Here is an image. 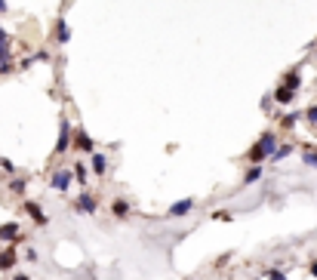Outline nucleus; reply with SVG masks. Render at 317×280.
I'll return each mask as SVG.
<instances>
[{"mask_svg":"<svg viewBox=\"0 0 317 280\" xmlns=\"http://www.w3.org/2000/svg\"><path fill=\"white\" fill-rule=\"evenodd\" d=\"M274 151H277V136H274V133H265V136H262L259 142L250 148V160H253V163H262L265 157H274Z\"/></svg>","mask_w":317,"mask_h":280,"instance_id":"obj_1","label":"nucleus"},{"mask_svg":"<svg viewBox=\"0 0 317 280\" xmlns=\"http://www.w3.org/2000/svg\"><path fill=\"white\" fill-rule=\"evenodd\" d=\"M74 182V172H68V169H59V172H52V179L49 185L56 188V191H68V185Z\"/></svg>","mask_w":317,"mask_h":280,"instance_id":"obj_2","label":"nucleus"},{"mask_svg":"<svg viewBox=\"0 0 317 280\" xmlns=\"http://www.w3.org/2000/svg\"><path fill=\"white\" fill-rule=\"evenodd\" d=\"M74 209H77V213H96L99 203H96V197H93V194H80V197L74 200Z\"/></svg>","mask_w":317,"mask_h":280,"instance_id":"obj_3","label":"nucleus"},{"mask_svg":"<svg viewBox=\"0 0 317 280\" xmlns=\"http://www.w3.org/2000/svg\"><path fill=\"white\" fill-rule=\"evenodd\" d=\"M74 145H77V151H86V154H96V145H93V139L86 136L83 130H77V136H74Z\"/></svg>","mask_w":317,"mask_h":280,"instance_id":"obj_4","label":"nucleus"},{"mask_svg":"<svg viewBox=\"0 0 317 280\" xmlns=\"http://www.w3.org/2000/svg\"><path fill=\"white\" fill-rule=\"evenodd\" d=\"M68 142H71V127H68V124H62V130H59V145H56V154H65V151H68Z\"/></svg>","mask_w":317,"mask_h":280,"instance_id":"obj_5","label":"nucleus"},{"mask_svg":"<svg viewBox=\"0 0 317 280\" xmlns=\"http://www.w3.org/2000/svg\"><path fill=\"white\" fill-rule=\"evenodd\" d=\"M6 65H9V37L0 31V71H3Z\"/></svg>","mask_w":317,"mask_h":280,"instance_id":"obj_6","label":"nucleus"},{"mask_svg":"<svg viewBox=\"0 0 317 280\" xmlns=\"http://www.w3.org/2000/svg\"><path fill=\"white\" fill-rule=\"evenodd\" d=\"M191 209H194V200H179V203L169 206V216H185V213H191Z\"/></svg>","mask_w":317,"mask_h":280,"instance_id":"obj_7","label":"nucleus"},{"mask_svg":"<svg viewBox=\"0 0 317 280\" xmlns=\"http://www.w3.org/2000/svg\"><path fill=\"white\" fill-rule=\"evenodd\" d=\"M15 237H19V225H15V222H6L3 228H0V240H15Z\"/></svg>","mask_w":317,"mask_h":280,"instance_id":"obj_8","label":"nucleus"},{"mask_svg":"<svg viewBox=\"0 0 317 280\" xmlns=\"http://www.w3.org/2000/svg\"><path fill=\"white\" fill-rule=\"evenodd\" d=\"M15 265V250H0V271Z\"/></svg>","mask_w":317,"mask_h":280,"instance_id":"obj_9","label":"nucleus"},{"mask_svg":"<svg viewBox=\"0 0 317 280\" xmlns=\"http://www.w3.org/2000/svg\"><path fill=\"white\" fill-rule=\"evenodd\" d=\"M25 209L34 216V222H37V225H46V216H43V209H40L37 203H31V200H28V203H25Z\"/></svg>","mask_w":317,"mask_h":280,"instance_id":"obj_10","label":"nucleus"},{"mask_svg":"<svg viewBox=\"0 0 317 280\" xmlns=\"http://www.w3.org/2000/svg\"><path fill=\"white\" fill-rule=\"evenodd\" d=\"M105 169H108V160H105V154L96 151V154H93V172H99V176H102Z\"/></svg>","mask_w":317,"mask_h":280,"instance_id":"obj_11","label":"nucleus"},{"mask_svg":"<svg viewBox=\"0 0 317 280\" xmlns=\"http://www.w3.org/2000/svg\"><path fill=\"white\" fill-rule=\"evenodd\" d=\"M293 96H296V90H290V86H280V90H277V102L280 105H290Z\"/></svg>","mask_w":317,"mask_h":280,"instance_id":"obj_12","label":"nucleus"},{"mask_svg":"<svg viewBox=\"0 0 317 280\" xmlns=\"http://www.w3.org/2000/svg\"><path fill=\"white\" fill-rule=\"evenodd\" d=\"M259 179H262V166L256 163V166H253V169L243 176V185H253V182H259Z\"/></svg>","mask_w":317,"mask_h":280,"instance_id":"obj_13","label":"nucleus"},{"mask_svg":"<svg viewBox=\"0 0 317 280\" xmlns=\"http://www.w3.org/2000/svg\"><path fill=\"white\" fill-rule=\"evenodd\" d=\"M111 209H114V216H117V219H123V216L130 213V203H127V200H114V206H111Z\"/></svg>","mask_w":317,"mask_h":280,"instance_id":"obj_14","label":"nucleus"},{"mask_svg":"<svg viewBox=\"0 0 317 280\" xmlns=\"http://www.w3.org/2000/svg\"><path fill=\"white\" fill-rule=\"evenodd\" d=\"M290 154H293V145H280V148L274 151V157H271V160L277 163V160H284V157H290Z\"/></svg>","mask_w":317,"mask_h":280,"instance_id":"obj_15","label":"nucleus"},{"mask_svg":"<svg viewBox=\"0 0 317 280\" xmlns=\"http://www.w3.org/2000/svg\"><path fill=\"white\" fill-rule=\"evenodd\" d=\"M86 179H90V176H86V166H83V163H77V166H74V182H80V185H83Z\"/></svg>","mask_w":317,"mask_h":280,"instance_id":"obj_16","label":"nucleus"},{"mask_svg":"<svg viewBox=\"0 0 317 280\" xmlns=\"http://www.w3.org/2000/svg\"><path fill=\"white\" fill-rule=\"evenodd\" d=\"M265 280H287V274L280 271V268H268L265 271Z\"/></svg>","mask_w":317,"mask_h":280,"instance_id":"obj_17","label":"nucleus"},{"mask_svg":"<svg viewBox=\"0 0 317 280\" xmlns=\"http://www.w3.org/2000/svg\"><path fill=\"white\" fill-rule=\"evenodd\" d=\"M299 83H302V80H299V74L293 71V74H287V86H290V90H299Z\"/></svg>","mask_w":317,"mask_h":280,"instance_id":"obj_18","label":"nucleus"},{"mask_svg":"<svg viewBox=\"0 0 317 280\" xmlns=\"http://www.w3.org/2000/svg\"><path fill=\"white\" fill-rule=\"evenodd\" d=\"M302 160H305L308 166H317V154H314V151H305V154H302Z\"/></svg>","mask_w":317,"mask_h":280,"instance_id":"obj_19","label":"nucleus"},{"mask_svg":"<svg viewBox=\"0 0 317 280\" xmlns=\"http://www.w3.org/2000/svg\"><path fill=\"white\" fill-rule=\"evenodd\" d=\"M56 28H59V40L65 43V40H68V25H65V22H59Z\"/></svg>","mask_w":317,"mask_h":280,"instance_id":"obj_20","label":"nucleus"},{"mask_svg":"<svg viewBox=\"0 0 317 280\" xmlns=\"http://www.w3.org/2000/svg\"><path fill=\"white\" fill-rule=\"evenodd\" d=\"M305 117H308V120H311V124L317 127V105H311V108H308V114H305Z\"/></svg>","mask_w":317,"mask_h":280,"instance_id":"obj_21","label":"nucleus"},{"mask_svg":"<svg viewBox=\"0 0 317 280\" xmlns=\"http://www.w3.org/2000/svg\"><path fill=\"white\" fill-rule=\"evenodd\" d=\"M0 12H6V0H0Z\"/></svg>","mask_w":317,"mask_h":280,"instance_id":"obj_22","label":"nucleus"},{"mask_svg":"<svg viewBox=\"0 0 317 280\" xmlns=\"http://www.w3.org/2000/svg\"><path fill=\"white\" fill-rule=\"evenodd\" d=\"M311 274H314V277H317V262H314V265H311Z\"/></svg>","mask_w":317,"mask_h":280,"instance_id":"obj_23","label":"nucleus"},{"mask_svg":"<svg viewBox=\"0 0 317 280\" xmlns=\"http://www.w3.org/2000/svg\"><path fill=\"white\" fill-rule=\"evenodd\" d=\"M15 280H28V277H25V274H15Z\"/></svg>","mask_w":317,"mask_h":280,"instance_id":"obj_24","label":"nucleus"}]
</instances>
